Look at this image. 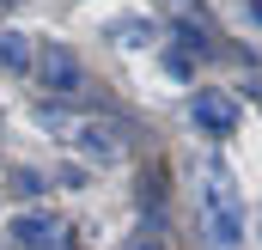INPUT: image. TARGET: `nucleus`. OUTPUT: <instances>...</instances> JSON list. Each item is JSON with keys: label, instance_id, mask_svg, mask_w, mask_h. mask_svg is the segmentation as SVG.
<instances>
[{"label": "nucleus", "instance_id": "3", "mask_svg": "<svg viewBox=\"0 0 262 250\" xmlns=\"http://www.w3.org/2000/svg\"><path fill=\"white\" fill-rule=\"evenodd\" d=\"M37 79H43L55 98H73V92L85 86V73H79V55H73L67 43H43V55H37Z\"/></svg>", "mask_w": 262, "mask_h": 250}, {"label": "nucleus", "instance_id": "7", "mask_svg": "<svg viewBox=\"0 0 262 250\" xmlns=\"http://www.w3.org/2000/svg\"><path fill=\"white\" fill-rule=\"evenodd\" d=\"M122 250H165L159 238H134V244H122Z\"/></svg>", "mask_w": 262, "mask_h": 250}, {"label": "nucleus", "instance_id": "8", "mask_svg": "<svg viewBox=\"0 0 262 250\" xmlns=\"http://www.w3.org/2000/svg\"><path fill=\"white\" fill-rule=\"evenodd\" d=\"M244 6H250V18H256V25H262V0H244Z\"/></svg>", "mask_w": 262, "mask_h": 250}, {"label": "nucleus", "instance_id": "4", "mask_svg": "<svg viewBox=\"0 0 262 250\" xmlns=\"http://www.w3.org/2000/svg\"><path fill=\"white\" fill-rule=\"evenodd\" d=\"M6 232H12L25 250H67V226L55 220V214H18Z\"/></svg>", "mask_w": 262, "mask_h": 250}, {"label": "nucleus", "instance_id": "6", "mask_svg": "<svg viewBox=\"0 0 262 250\" xmlns=\"http://www.w3.org/2000/svg\"><path fill=\"white\" fill-rule=\"evenodd\" d=\"M0 73H12V79L31 73V37L25 31H0Z\"/></svg>", "mask_w": 262, "mask_h": 250}, {"label": "nucleus", "instance_id": "1", "mask_svg": "<svg viewBox=\"0 0 262 250\" xmlns=\"http://www.w3.org/2000/svg\"><path fill=\"white\" fill-rule=\"evenodd\" d=\"M195 214H201V232L213 250H238L244 244V195L232 183V171L220 159L201 165V183H195Z\"/></svg>", "mask_w": 262, "mask_h": 250}, {"label": "nucleus", "instance_id": "5", "mask_svg": "<svg viewBox=\"0 0 262 250\" xmlns=\"http://www.w3.org/2000/svg\"><path fill=\"white\" fill-rule=\"evenodd\" d=\"M189 116H195L201 134H232V128H238V104H232L226 92H195Z\"/></svg>", "mask_w": 262, "mask_h": 250}, {"label": "nucleus", "instance_id": "2", "mask_svg": "<svg viewBox=\"0 0 262 250\" xmlns=\"http://www.w3.org/2000/svg\"><path fill=\"white\" fill-rule=\"evenodd\" d=\"M67 140H73L85 159H98V165H116V159L128 153L122 128H116V122H98V116H85V122H67Z\"/></svg>", "mask_w": 262, "mask_h": 250}]
</instances>
